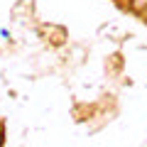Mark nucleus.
<instances>
[{"label": "nucleus", "instance_id": "nucleus-1", "mask_svg": "<svg viewBox=\"0 0 147 147\" xmlns=\"http://www.w3.org/2000/svg\"><path fill=\"white\" fill-rule=\"evenodd\" d=\"M127 5H130V10L137 12V15L147 12V0H127Z\"/></svg>", "mask_w": 147, "mask_h": 147}]
</instances>
